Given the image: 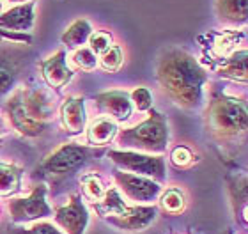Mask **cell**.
<instances>
[{
	"label": "cell",
	"instance_id": "obj_1",
	"mask_svg": "<svg viewBox=\"0 0 248 234\" xmlns=\"http://www.w3.org/2000/svg\"><path fill=\"white\" fill-rule=\"evenodd\" d=\"M156 77L161 91L177 107L186 110L201 107L207 73L193 55L179 48H169L158 61Z\"/></svg>",
	"mask_w": 248,
	"mask_h": 234
},
{
	"label": "cell",
	"instance_id": "obj_2",
	"mask_svg": "<svg viewBox=\"0 0 248 234\" xmlns=\"http://www.w3.org/2000/svg\"><path fill=\"white\" fill-rule=\"evenodd\" d=\"M5 112L11 125L25 137H37L46 130L52 114V99L45 91L18 89L5 103Z\"/></svg>",
	"mask_w": 248,
	"mask_h": 234
},
{
	"label": "cell",
	"instance_id": "obj_3",
	"mask_svg": "<svg viewBox=\"0 0 248 234\" xmlns=\"http://www.w3.org/2000/svg\"><path fill=\"white\" fill-rule=\"evenodd\" d=\"M211 135L218 142H234L245 135L248 126L247 103L225 93H213L207 109Z\"/></svg>",
	"mask_w": 248,
	"mask_h": 234
},
{
	"label": "cell",
	"instance_id": "obj_4",
	"mask_svg": "<svg viewBox=\"0 0 248 234\" xmlns=\"http://www.w3.org/2000/svg\"><path fill=\"white\" fill-rule=\"evenodd\" d=\"M117 142L124 147L139 149L147 153H161L169 144V125L160 112L151 110L149 117L140 125L123 130L117 137Z\"/></svg>",
	"mask_w": 248,
	"mask_h": 234
},
{
	"label": "cell",
	"instance_id": "obj_5",
	"mask_svg": "<svg viewBox=\"0 0 248 234\" xmlns=\"http://www.w3.org/2000/svg\"><path fill=\"white\" fill-rule=\"evenodd\" d=\"M108 158L123 171L133 172L156 181H165V160L161 156L140 155L135 151H108Z\"/></svg>",
	"mask_w": 248,
	"mask_h": 234
},
{
	"label": "cell",
	"instance_id": "obj_6",
	"mask_svg": "<svg viewBox=\"0 0 248 234\" xmlns=\"http://www.w3.org/2000/svg\"><path fill=\"white\" fill-rule=\"evenodd\" d=\"M87 160V147L77 146V144H64L57 151H53L45 158V161L37 167V172H41L43 176H67L77 172Z\"/></svg>",
	"mask_w": 248,
	"mask_h": 234
},
{
	"label": "cell",
	"instance_id": "obj_7",
	"mask_svg": "<svg viewBox=\"0 0 248 234\" xmlns=\"http://www.w3.org/2000/svg\"><path fill=\"white\" fill-rule=\"evenodd\" d=\"M11 218L23 224V222H34L37 218H45L52 215V208L46 203V188L39 185L31 192L29 197L13 199L9 203Z\"/></svg>",
	"mask_w": 248,
	"mask_h": 234
},
{
	"label": "cell",
	"instance_id": "obj_8",
	"mask_svg": "<svg viewBox=\"0 0 248 234\" xmlns=\"http://www.w3.org/2000/svg\"><path fill=\"white\" fill-rule=\"evenodd\" d=\"M115 181L124 192V195L135 203H151L160 193V185L145 176H137L129 172H115Z\"/></svg>",
	"mask_w": 248,
	"mask_h": 234
},
{
	"label": "cell",
	"instance_id": "obj_9",
	"mask_svg": "<svg viewBox=\"0 0 248 234\" xmlns=\"http://www.w3.org/2000/svg\"><path fill=\"white\" fill-rule=\"evenodd\" d=\"M55 222L66 234H85L89 225V211L82 199L73 195L66 206H61L55 211Z\"/></svg>",
	"mask_w": 248,
	"mask_h": 234
},
{
	"label": "cell",
	"instance_id": "obj_10",
	"mask_svg": "<svg viewBox=\"0 0 248 234\" xmlns=\"http://www.w3.org/2000/svg\"><path fill=\"white\" fill-rule=\"evenodd\" d=\"M156 217H158V209L155 206H135V208H126L121 215H112L107 220L119 231L137 233V231L147 229L156 220Z\"/></svg>",
	"mask_w": 248,
	"mask_h": 234
},
{
	"label": "cell",
	"instance_id": "obj_11",
	"mask_svg": "<svg viewBox=\"0 0 248 234\" xmlns=\"http://www.w3.org/2000/svg\"><path fill=\"white\" fill-rule=\"evenodd\" d=\"M94 103L103 114L115 121H128L131 115V99L126 91H108L94 98Z\"/></svg>",
	"mask_w": 248,
	"mask_h": 234
},
{
	"label": "cell",
	"instance_id": "obj_12",
	"mask_svg": "<svg viewBox=\"0 0 248 234\" xmlns=\"http://www.w3.org/2000/svg\"><path fill=\"white\" fill-rule=\"evenodd\" d=\"M34 27V2L15 5L0 13V29L11 32L29 34Z\"/></svg>",
	"mask_w": 248,
	"mask_h": 234
},
{
	"label": "cell",
	"instance_id": "obj_13",
	"mask_svg": "<svg viewBox=\"0 0 248 234\" xmlns=\"http://www.w3.org/2000/svg\"><path fill=\"white\" fill-rule=\"evenodd\" d=\"M39 68H41L45 82L53 89L64 87L67 82H71L73 78V71L69 69V66L66 62V53H64V50H59L57 53H53L52 57L43 61L39 64Z\"/></svg>",
	"mask_w": 248,
	"mask_h": 234
},
{
	"label": "cell",
	"instance_id": "obj_14",
	"mask_svg": "<svg viewBox=\"0 0 248 234\" xmlns=\"http://www.w3.org/2000/svg\"><path fill=\"white\" fill-rule=\"evenodd\" d=\"M61 121L67 133L78 135L85 130L87 114H85V99L71 96L67 98L61 107Z\"/></svg>",
	"mask_w": 248,
	"mask_h": 234
},
{
	"label": "cell",
	"instance_id": "obj_15",
	"mask_svg": "<svg viewBox=\"0 0 248 234\" xmlns=\"http://www.w3.org/2000/svg\"><path fill=\"white\" fill-rule=\"evenodd\" d=\"M217 15L227 25L245 23L248 16V0H217Z\"/></svg>",
	"mask_w": 248,
	"mask_h": 234
},
{
	"label": "cell",
	"instance_id": "obj_16",
	"mask_svg": "<svg viewBox=\"0 0 248 234\" xmlns=\"http://www.w3.org/2000/svg\"><path fill=\"white\" fill-rule=\"evenodd\" d=\"M117 121L112 117H98L87 130V140L93 146H107L117 135Z\"/></svg>",
	"mask_w": 248,
	"mask_h": 234
},
{
	"label": "cell",
	"instance_id": "obj_17",
	"mask_svg": "<svg viewBox=\"0 0 248 234\" xmlns=\"http://www.w3.org/2000/svg\"><path fill=\"white\" fill-rule=\"evenodd\" d=\"M218 73L231 80H239L245 82L247 80V50H239L234 52L231 57L222 64V68L218 69Z\"/></svg>",
	"mask_w": 248,
	"mask_h": 234
},
{
	"label": "cell",
	"instance_id": "obj_18",
	"mask_svg": "<svg viewBox=\"0 0 248 234\" xmlns=\"http://www.w3.org/2000/svg\"><path fill=\"white\" fill-rule=\"evenodd\" d=\"M91 34H93L91 23L87 20H77L62 34V45H66L67 48H77L87 41Z\"/></svg>",
	"mask_w": 248,
	"mask_h": 234
},
{
	"label": "cell",
	"instance_id": "obj_19",
	"mask_svg": "<svg viewBox=\"0 0 248 234\" xmlns=\"http://www.w3.org/2000/svg\"><path fill=\"white\" fill-rule=\"evenodd\" d=\"M21 169L9 163H0V195L15 193L20 188Z\"/></svg>",
	"mask_w": 248,
	"mask_h": 234
},
{
	"label": "cell",
	"instance_id": "obj_20",
	"mask_svg": "<svg viewBox=\"0 0 248 234\" xmlns=\"http://www.w3.org/2000/svg\"><path fill=\"white\" fill-rule=\"evenodd\" d=\"M160 206L163 208V211H167V213H170V215L181 213L186 206L185 195H183V192L177 190V188H169V190L161 195Z\"/></svg>",
	"mask_w": 248,
	"mask_h": 234
},
{
	"label": "cell",
	"instance_id": "obj_21",
	"mask_svg": "<svg viewBox=\"0 0 248 234\" xmlns=\"http://www.w3.org/2000/svg\"><path fill=\"white\" fill-rule=\"evenodd\" d=\"M101 206H103L105 213L110 215V217H112V215H121L124 209L128 208V206L121 201L119 193L115 192L114 188L108 190V192H105V195L101 197Z\"/></svg>",
	"mask_w": 248,
	"mask_h": 234
},
{
	"label": "cell",
	"instance_id": "obj_22",
	"mask_svg": "<svg viewBox=\"0 0 248 234\" xmlns=\"http://www.w3.org/2000/svg\"><path fill=\"white\" fill-rule=\"evenodd\" d=\"M101 66H103V69H107V71H117V69L123 66V61H124V55H123V50H121L119 47H112L107 50V52L101 53Z\"/></svg>",
	"mask_w": 248,
	"mask_h": 234
},
{
	"label": "cell",
	"instance_id": "obj_23",
	"mask_svg": "<svg viewBox=\"0 0 248 234\" xmlns=\"http://www.w3.org/2000/svg\"><path fill=\"white\" fill-rule=\"evenodd\" d=\"M82 185H83V192H85V195H87L89 199H93V201H101V197H103L105 192H107L103 181H101L98 176H94V174L83 177Z\"/></svg>",
	"mask_w": 248,
	"mask_h": 234
},
{
	"label": "cell",
	"instance_id": "obj_24",
	"mask_svg": "<svg viewBox=\"0 0 248 234\" xmlns=\"http://www.w3.org/2000/svg\"><path fill=\"white\" fill-rule=\"evenodd\" d=\"M89 45H91V50H93L96 55H99V53L107 52L110 47H112V36H110L108 32L105 31H96L93 32L91 36H89Z\"/></svg>",
	"mask_w": 248,
	"mask_h": 234
},
{
	"label": "cell",
	"instance_id": "obj_25",
	"mask_svg": "<svg viewBox=\"0 0 248 234\" xmlns=\"http://www.w3.org/2000/svg\"><path fill=\"white\" fill-rule=\"evenodd\" d=\"M170 161L179 169H185V167H190L193 161H195V155L190 147L186 146H177L172 149L170 153Z\"/></svg>",
	"mask_w": 248,
	"mask_h": 234
},
{
	"label": "cell",
	"instance_id": "obj_26",
	"mask_svg": "<svg viewBox=\"0 0 248 234\" xmlns=\"http://www.w3.org/2000/svg\"><path fill=\"white\" fill-rule=\"evenodd\" d=\"M73 61L82 69H94L98 66V55L91 48H80V50H77L75 55H73Z\"/></svg>",
	"mask_w": 248,
	"mask_h": 234
},
{
	"label": "cell",
	"instance_id": "obj_27",
	"mask_svg": "<svg viewBox=\"0 0 248 234\" xmlns=\"http://www.w3.org/2000/svg\"><path fill=\"white\" fill-rule=\"evenodd\" d=\"M129 99L131 103H135L139 112H145V110H151L153 107V96L145 87H137L133 93L129 94Z\"/></svg>",
	"mask_w": 248,
	"mask_h": 234
},
{
	"label": "cell",
	"instance_id": "obj_28",
	"mask_svg": "<svg viewBox=\"0 0 248 234\" xmlns=\"http://www.w3.org/2000/svg\"><path fill=\"white\" fill-rule=\"evenodd\" d=\"M7 234H64V233H61L53 224L41 222V224L32 225L31 229H13Z\"/></svg>",
	"mask_w": 248,
	"mask_h": 234
},
{
	"label": "cell",
	"instance_id": "obj_29",
	"mask_svg": "<svg viewBox=\"0 0 248 234\" xmlns=\"http://www.w3.org/2000/svg\"><path fill=\"white\" fill-rule=\"evenodd\" d=\"M15 69L7 64H0V94L7 93L15 83Z\"/></svg>",
	"mask_w": 248,
	"mask_h": 234
},
{
	"label": "cell",
	"instance_id": "obj_30",
	"mask_svg": "<svg viewBox=\"0 0 248 234\" xmlns=\"http://www.w3.org/2000/svg\"><path fill=\"white\" fill-rule=\"evenodd\" d=\"M11 2H21V4H25V2H29V0H11Z\"/></svg>",
	"mask_w": 248,
	"mask_h": 234
},
{
	"label": "cell",
	"instance_id": "obj_31",
	"mask_svg": "<svg viewBox=\"0 0 248 234\" xmlns=\"http://www.w3.org/2000/svg\"><path fill=\"white\" fill-rule=\"evenodd\" d=\"M0 13H2V0H0Z\"/></svg>",
	"mask_w": 248,
	"mask_h": 234
},
{
	"label": "cell",
	"instance_id": "obj_32",
	"mask_svg": "<svg viewBox=\"0 0 248 234\" xmlns=\"http://www.w3.org/2000/svg\"><path fill=\"white\" fill-rule=\"evenodd\" d=\"M225 234H229V233H225Z\"/></svg>",
	"mask_w": 248,
	"mask_h": 234
}]
</instances>
